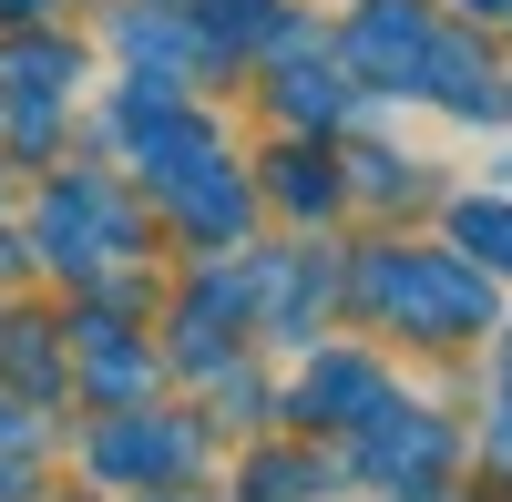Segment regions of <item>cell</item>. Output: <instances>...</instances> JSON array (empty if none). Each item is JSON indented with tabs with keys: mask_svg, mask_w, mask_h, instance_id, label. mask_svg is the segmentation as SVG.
Returning a JSON list of instances; mask_svg holds the SVG:
<instances>
[{
	"mask_svg": "<svg viewBox=\"0 0 512 502\" xmlns=\"http://www.w3.org/2000/svg\"><path fill=\"white\" fill-rule=\"evenodd\" d=\"M0 11H31V0H0Z\"/></svg>",
	"mask_w": 512,
	"mask_h": 502,
	"instance_id": "cell-4",
	"label": "cell"
},
{
	"mask_svg": "<svg viewBox=\"0 0 512 502\" xmlns=\"http://www.w3.org/2000/svg\"><path fill=\"white\" fill-rule=\"evenodd\" d=\"M482 11H502V0H482Z\"/></svg>",
	"mask_w": 512,
	"mask_h": 502,
	"instance_id": "cell-5",
	"label": "cell"
},
{
	"mask_svg": "<svg viewBox=\"0 0 512 502\" xmlns=\"http://www.w3.org/2000/svg\"><path fill=\"white\" fill-rule=\"evenodd\" d=\"M451 226H461V236H472V246H482V257H492V267H512V205H461V216H451Z\"/></svg>",
	"mask_w": 512,
	"mask_h": 502,
	"instance_id": "cell-3",
	"label": "cell"
},
{
	"mask_svg": "<svg viewBox=\"0 0 512 502\" xmlns=\"http://www.w3.org/2000/svg\"><path fill=\"white\" fill-rule=\"evenodd\" d=\"M369 298H379V308H400V318H420V328L482 318L472 277H451V267H431V257H379V267H369Z\"/></svg>",
	"mask_w": 512,
	"mask_h": 502,
	"instance_id": "cell-1",
	"label": "cell"
},
{
	"mask_svg": "<svg viewBox=\"0 0 512 502\" xmlns=\"http://www.w3.org/2000/svg\"><path fill=\"white\" fill-rule=\"evenodd\" d=\"M103 462H113V472H164V462H185V441H164V431H113Z\"/></svg>",
	"mask_w": 512,
	"mask_h": 502,
	"instance_id": "cell-2",
	"label": "cell"
}]
</instances>
